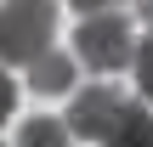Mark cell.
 <instances>
[{
    "instance_id": "cell-1",
    "label": "cell",
    "mask_w": 153,
    "mask_h": 147,
    "mask_svg": "<svg viewBox=\"0 0 153 147\" xmlns=\"http://www.w3.org/2000/svg\"><path fill=\"white\" fill-rule=\"evenodd\" d=\"M57 34V0H0V62L28 68Z\"/></svg>"
},
{
    "instance_id": "cell-2",
    "label": "cell",
    "mask_w": 153,
    "mask_h": 147,
    "mask_svg": "<svg viewBox=\"0 0 153 147\" xmlns=\"http://www.w3.org/2000/svg\"><path fill=\"white\" fill-rule=\"evenodd\" d=\"M74 62L91 68V74H119L136 62V34H131V17L125 11H97V17H79V34H74Z\"/></svg>"
},
{
    "instance_id": "cell-3",
    "label": "cell",
    "mask_w": 153,
    "mask_h": 147,
    "mask_svg": "<svg viewBox=\"0 0 153 147\" xmlns=\"http://www.w3.org/2000/svg\"><path fill=\"white\" fill-rule=\"evenodd\" d=\"M119 113H125V96H119L114 85H79L62 125H68V136H79V142H108L114 125H119Z\"/></svg>"
},
{
    "instance_id": "cell-4",
    "label": "cell",
    "mask_w": 153,
    "mask_h": 147,
    "mask_svg": "<svg viewBox=\"0 0 153 147\" xmlns=\"http://www.w3.org/2000/svg\"><path fill=\"white\" fill-rule=\"evenodd\" d=\"M23 74H28V85H34L40 96H62V91H74V79H79V62H74L68 51L45 45V51H40V57L23 68Z\"/></svg>"
},
{
    "instance_id": "cell-5",
    "label": "cell",
    "mask_w": 153,
    "mask_h": 147,
    "mask_svg": "<svg viewBox=\"0 0 153 147\" xmlns=\"http://www.w3.org/2000/svg\"><path fill=\"white\" fill-rule=\"evenodd\" d=\"M108 147H153V113L142 108V102H125V113H119Z\"/></svg>"
},
{
    "instance_id": "cell-6",
    "label": "cell",
    "mask_w": 153,
    "mask_h": 147,
    "mask_svg": "<svg viewBox=\"0 0 153 147\" xmlns=\"http://www.w3.org/2000/svg\"><path fill=\"white\" fill-rule=\"evenodd\" d=\"M17 147H68V125L62 119H28L17 130Z\"/></svg>"
},
{
    "instance_id": "cell-7",
    "label": "cell",
    "mask_w": 153,
    "mask_h": 147,
    "mask_svg": "<svg viewBox=\"0 0 153 147\" xmlns=\"http://www.w3.org/2000/svg\"><path fill=\"white\" fill-rule=\"evenodd\" d=\"M136 85H142V96L153 102V34H142V45H136Z\"/></svg>"
},
{
    "instance_id": "cell-8",
    "label": "cell",
    "mask_w": 153,
    "mask_h": 147,
    "mask_svg": "<svg viewBox=\"0 0 153 147\" xmlns=\"http://www.w3.org/2000/svg\"><path fill=\"white\" fill-rule=\"evenodd\" d=\"M79 17H97V11H119V6H136V0H68Z\"/></svg>"
},
{
    "instance_id": "cell-9",
    "label": "cell",
    "mask_w": 153,
    "mask_h": 147,
    "mask_svg": "<svg viewBox=\"0 0 153 147\" xmlns=\"http://www.w3.org/2000/svg\"><path fill=\"white\" fill-rule=\"evenodd\" d=\"M11 108H17V85L6 79V62H0V125L11 119Z\"/></svg>"
},
{
    "instance_id": "cell-10",
    "label": "cell",
    "mask_w": 153,
    "mask_h": 147,
    "mask_svg": "<svg viewBox=\"0 0 153 147\" xmlns=\"http://www.w3.org/2000/svg\"><path fill=\"white\" fill-rule=\"evenodd\" d=\"M136 11H142V23L153 28V0H136Z\"/></svg>"
}]
</instances>
